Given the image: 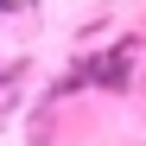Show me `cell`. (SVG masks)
Returning <instances> with one entry per match:
<instances>
[{
  "mask_svg": "<svg viewBox=\"0 0 146 146\" xmlns=\"http://www.w3.org/2000/svg\"><path fill=\"white\" fill-rule=\"evenodd\" d=\"M83 83H95V89H108V95H127V83H133V64H127V51H102V57H89L83 70H76Z\"/></svg>",
  "mask_w": 146,
  "mask_h": 146,
  "instance_id": "1",
  "label": "cell"
}]
</instances>
